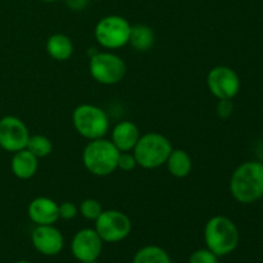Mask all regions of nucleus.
I'll list each match as a JSON object with an SVG mask.
<instances>
[{
  "label": "nucleus",
  "instance_id": "f257e3e1",
  "mask_svg": "<svg viewBox=\"0 0 263 263\" xmlns=\"http://www.w3.org/2000/svg\"><path fill=\"white\" fill-rule=\"evenodd\" d=\"M230 193L236 202L252 204L263 197V163L251 161L241 163L233 172Z\"/></svg>",
  "mask_w": 263,
  "mask_h": 263
},
{
  "label": "nucleus",
  "instance_id": "f03ea898",
  "mask_svg": "<svg viewBox=\"0 0 263 263\" xmlns=\"http://www.w3.org/2000/svg\"><path fill=\"white\" fill-rule=\"evenodd\" d=\"M121 152L108 139L89 140L82 151V163L91 175L98 177L109 176L117 170Z\"/></svg>",
  "mask_w": 263,
  "mask_h": 263
},
{
  "label": "nucleus",
  "instance_id": "7ed1b4c3",
  "mask_svg": "<svg viewBox=\"0 0 263 263\" xmlns=\"http://www.w3.org/2000/svg\"><path fill=\"white\" fill-rule=\"evenodd\" d=\"M205 246L217 257L233 253L239 244V230L234 221L225 216H213L207 221L203 231Z\"/></svg>",
  "mask_w": 263,
  "mask_h": 263
},
{
  "label": "nucleus",
  "instance_id": "20e7f679",
  "mask_svg": "<svg viewBox=\"0 0 263 263\" xmlns=\"http://www.w3.org/2000/svg\"><path fill=\"white\" fill-rule=\"evenodd\" d=\"M171 141L159 133H148L140 136L133 149V154L139 167L144 170H156L166 164L172 152Z\"/></svg>",
  "mask_w": 263,
  "mask_h": 263
},
{
  "label": "nucleus",
  "instance_id": "39448f33",
  "mask_svg": "<svg viewBox=\"0 0 263 263\" xmlns=\"http://www.w3.org/2000/svg\"><path fill=\"white\" fill-rule=\"evenodd\" d=\"M72 123L79 135L87 140L102 139L109 131V118L100 107L80 104L72 113Z\"/></svg>",
  "mask_w": 263,
  "mask_h": 263
},
{
  "label": "nucleus",
  "instance_id": "423d86ee",
  "mask_svg": "<svg viewBox=\"0 0 263 263\" xmlns=\"http://www.w3.org/2000/svg\"><path fill=\"white\" fill-rule=\"evenodd\" d=\"M89 72L102 85H116L122 81L127 72L125 61L112 51H95L90 55Z\"/></svg>",
  "mask_w": 263,
  "mask_h": 263
},
{
  "label": "nucleus",
  "instance_id": "0eeeda50",
  "mask_svg": "<svg viewBox=\"0 0 263 263\" xmlns=\"http://www.w3.org/2000/svg\"><path fill=\"white\" fill-rule=\"evenodd\" d=\"M131 25L125 17L110 14L97 23L94 36L97 43L108 50L121 49L128 44Z\"/></svg>",
  "mask_w": 263,
  "mask_h": 263
},
{
  "label": "nucleus",
  "instance_id": "6e6552de",
  "mask_svg": "<svg viewBox=\"0 0 263 263\" xmlns=\"http://www.w3.org/2000/svg\"><path fill=\"white\" fill-rule=\"evenodd\" d=\"M94 222L95 231L103 243H120L125 240L133 230L130 217L118 210H103Z\"/></svg>",
  "mask_w": 263,
  "mask_h": 263
},
{
  "label": "nucleus",
  "instance_id": "1a4fd4ad",
  "mask_svg": "<svg viewBox=\"0 0 263 263\" xmlns=\"http://www.w3.org/2000/svg\"><path fill=\"white\" fill-rule=\"evenodd\" d=\"M207 86L211 94L218 100L234 99L240 91V79L230 67L216 66L208 72Z\"/></svg>",
  "mask_w": 263,
  "mask_h": 263
},
{
  "label": "nucleus",
  "instance_id": "9d476101",
  "mask_svg": "<svg viewBox=\"0 0 263 263\" xmlns=\"http://www.w3.org/2000/svg\"><path fill=\"white\" fill-rule=\"evenodd\" d=\"M30 139V131L26 123L15 116L0 118V148L8 153H15L26 149Z\"/></svg>",
  "mask_w": 263,
  "mask_h": 263
},
{
  "label": "nucleus",
  "instance_id": "9b49d317",
  "mask_svg": "<svg viewBox=\"0 0 263 263\" xmlns=\"http://www.w3.org/2000/svg\"><path fill=\"white\" fill-rule=\"evenodd\" d=\"M103 251V240L95 229H81L71 241L72 256L79 262L97 261Z\"/></svg>",
  "mask_w": 263,
  "mask_h": 263
},
{
  "label": "nucleus",
  "instance_id": "f8f14e48",
  "mask_svg": "<svg viewBox=\"0 0 263 263\" xmlns=\"http://www.w3.org/2000/svg\"><path fill=\"white\" fill-rule=\"evenodd\" d=\"M31 241L36 252L46 257L61 253L64 247L63 234L54 225H39L31 234Z\"/></svg>",
  "mask_w": 263,
  "mask_h": 263
},
{
  "label": "nucleus",
  "instance_id": "ddd939ff",
  "mask_svg": "<svg viewBox=\"0 0 263 263\" xmlns=\"http://www.w3.org/2000/svg\"><path fill=\"white\" fill-rule=\"evenodd\" d=\"M28 218L39 225H54L59 220V204L48 197H37L27 207Z\"/></svg>",
  "mask_w": 263,
  "mask_h": 263
},
{
  "label": "nucleus",
  "instance_id": "4468645a",
  "mask_svg": "<svg viewBox=\"0 0 263 263\" xmlns=\"http://www.w3.org/2000/svg\"><path fill=\"white\" fill-rule=\"evenodd\" d=\"M141 134L138 125L133 121H121L110 131V141L116 148L122 152H133Z\"/></svg>",
  "mask_w": 263,
  "mask_h": 263
},
{
  "label": "nucleus",
  "instance_id": "2eb2a0df",
  "mask_svg": "<svg viewBox=\"0 0 263 263\" xmlns=\"http://www.w3.org/2000/svg\"><path fill=\"white\" fill-rule=\"evenodd\" d=\"M12 174L20 180H30L36 175L39 170V158L33 156L27 149L13 153L10 161Z\"/></svg>",
  "mask_w": 263,
  "mask_h": 263
},
{
  "label": "nucleus",
  "instance_id": "dca6fc26",
  "mask_svg": "<svg viewBox=\"0 0 263 263\" xmlns=\"http://www.w3.org/2000/svg\"><path fill=\"white\" fill-rule=\"evenodd\" d=\"M46 51L49 55L58 62H66L73 54V43L69 36L64 33H53L46 40Z\"/></svg>",
  "mask_w": 263,
  "mask_h": 263
},
{
  "label": "nucleus",
  "instance_id": "f3484780",
  "mask_svg": "<svg viewBox=\"0 0 263 263\" xmlns=\"http://www.w3.org/2000/svg\"><path fill=\"white\" fill-rule=\"evenodd\" d=\"M167 170L170 174L177 179H184L189 176L193 170V159L190 154L184 149H172L166 161Z\"/></svg>",
  "mask_w": 263,
  "mask_h": 263
},
{
  "label": "nucleus",
  "instance_id": "a211bd4d",
  "mask_svg": "<svg viewBox=\"0 0 263 263\" xmlns=\"http://www.w3.org/2000/svg\"><path fill=\"white\" fill-rule=\"evenodd\" d=\"M156 43V33L153 28L146 25H134L131 26L130 39H128V45L136 51L151 50Z\"/></svg>",
  "mask_w": 263,
  "mask_h": 263
},
{
  "label": "nucleus",
  "instance_id": "6ab92c4d",
  "mask_svg": "<svg viewBox=\"0 0 263 263\" xmlns=\"http://www.w3.org/2000/svg\"><path fill=\"white\" fill-rule=\"evenodd\" d=\"M133 263H172V259L162 247L145 246L136 252Z\"/></svg>",
  "mask_w": 263,
  "mask_h": 263
},
{
  "label": "nucleus",
  "instance_id": "aec40b11",
  "mask_svg": "<svg viewBox=\"0 0 263 263\" xmlns=\"http://www.w3.org/2000/svg\"><path fill=\"white\" fill-rule=\"evenodd\" d=\"M26 149L30 151L39 159L45 158L53 152V143L45 135H30Z\"/></svg>",
  "mask_w": 263,
  "mask_h": 263
},
{
  "label": "nucleus",
  "instance_id": "412c9836",
  "mask_svg": "<svg viewBox=\"0 0 263 263\" xmlns=\"http://www.w3.org/2000/svg\"><path fill=\"white\" fill-rule=\"evenodd\" d=\"M80 215L89 221H95L99 217L100 213L103 212V207L100 202L94 198H87L80 203Z\"/></svg>",
  "mask_w": 263,
  "mask_h": 263
},
{
  "label": "nucleus",
  "instance_id": "4be33fe9",
  "mask_svg": "<svg viewBox=\"0 0 263 263\" xmlns=\"http://www.w3.org/2000/svg\"><path fill=\"white\" fill-rule=\"evenodd\" d=\"M189 263H218V257L208 248L197 249L190 254Z\"/></svg>",
  "mask_w": 263,
  "mask_h": 263
},
{
  "label": "nucleus",
  "instance_id": "5701e85b",
  "mask_svg": "<svg viewBox=\"0 0 263 263\" xmlns=\"http://www.w3.org/2000/svg\"><path fill=\"white\" fill-rule=\"evenodd\" d=\"M138 167L136 159L134 157L133 152H122L118 157L117 170H121L123 172H131Z\"/></svg>",
  "mask_w": 263,
  "mask_h": 263
},
{
  "label": "nucleus",
  "instance_id": "b1692460",
  "mask_svg": "<svg viewBox=\"0 0 263 263\" xmlns=\"http://www.w3.org/2000/svg\"><path fill=\"white\" fill-rule=\"evenodd\" d=\"M79 215V207L73 202H63L59 204V218L62 220H73Z\"/></svg>",
  "mask_w": 263,
  "mask_h": 263
},
{
  "label": "nucleus",
  "instance_id": "393cba45",
  "mask_svg": "<svg viewBox=\"0 0 263 263\" xmlns=\"http://www.w3.org/2000/svg\"><path fill=\"white\" fill-rule=\"evenodd\" d=\"M234 112V103L233 99H221L218 100L217 107H216V113L221 120H226L230 117Z\"/></svg>",
  "mask_w": 263,
  "mask_h": 263
},
{
  "label": "nucleus",
  "instance_id": "a878e982",
  "mask_svg": "<svg viewBox=\"0 0 263 263\" xmlns=\"http://www.w3.org/2000/svg\"><path fill=\"white\" fill-rule=\"evenodd\" d=\"M64 2L69 9L79 12V10H84L89 5L90 0H64Z\"/></svg>",
  "mask_w": 263,
  "mask_h": 263
},
{
  "label": "nucleus",
  "instance_id": "bb28decb",
  "mask_svg": "<svg viewBox=\"0 0 263 263\" xmlns=\"http://www.w3.org/2000/svg\"><path fill=\"white\" fill-rule=\"evenodd\" d=\"M13 263H32V262L26 261V259H20V261H15V262H13Z\"/></svg>",
  "mask_w": 263,
  "mask_h": 263
},
{
  "label": "nucleus",
  "instance_id": "cd10ccee",
  "mask_svg": "<svg viewBox=\"0 0 263 263\" xmlns=\"http://www.w3.org/2000/svg\"><path fill=\"white\" fill-rule=\"evenodd\" d=\"M41 2H45V3H54V2H58V0H41Z\"/></svg>",
  "mask_w": 263,
  "mask_h": 263
},
{
  "label": "nucleus",
  "instance_id": "c85d7f7f",
  "mask_svg": "<svg viewBox=\"0 0 263 263\" xmlns=\"http://www.w3.org/2000/svg\"><path fill=\"white\" fill-rule=\"evenodd\" d=\"M82 263H98L97 261H90V262H82Z\"/></svg>",
  "mask_w": 263,
  "mask_h": 263
}]
</instances>
